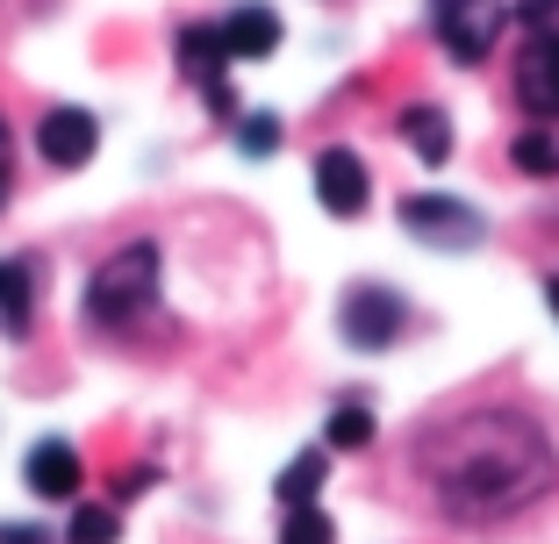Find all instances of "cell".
<instances>
[{"instance_id": "cell-1", "label": "cell", "mask_w": 559, "mask_h": 544, "mask_svg": "<svg viewBox=\"0 0 559 544\" xmlns=\"http://www.w3.org/2000/svg\"><path fill=\"white\" fill-rule=\"evenodd\" d=\"M416 480L452 523H502L559 487V451L524 409H460L416 437Z\"/></svg>"}, {"instance_id": "cell-2", "label": "cell", "mask_w": 559, "mask_h": 544, "mask_svg": "<svg viewBox=\"0 0 559 544\" xmlns=\"http://www.w3.org/2000/svg\"><path fill=\"white\" fill-rule=\"evenodd\" d=\"M151 309H158V244L136 237V244L108 251L94 265V280H86V323L94 330H130Z\"/></svg>"}, {"instance_id": "cell-3", "label": "cell", "mask_w": 559, "mask_h": 544, "mask_svg": "<svg viewBox=\"0 0 559 544\" xmlns=\"http://www.w3.org/2000/svg\"><path fill=\"white\" fill-rule=\"evenodd\" d=\"M395 222L416 237V244H430V251H474L480 237H488L480 208L474 201H452V194H409L395 208Z\"/></svg>"}, {"instance_id": "cell-4", "label": "cell", "mask_w": 559, "mask_h": 544, "mask_svg": "<svg viewBox=\"0 0 559 544\" xmlns=\"http://www.w3.org/2000/svg\"><path fill=\"white\" fill-rule=\"evenodd\" d=\"M337 330L352 337L359 351H388L402 330H409V301L380 280H352L345 301H337Z\"/></svg>"}, {"instance_id": "cell-5", "label": "cell", "mask_w": 559, "mask_h": 544, "mask_svg": "<svg viewBox=\"0 0 559 544\" xmlns=\"http://www.w3.org/2000/svg\"><path fill=\"white\" fill-rule=\"evenodd\" d=\"M430 22H438V44L460 65H480L502 36V22H510V8L502 0H430Z\"/></svg>"}, {"instance_id": "cell-6", "label": "cell", "mask_w": 559, "mask_h": 544, "mask_svg": "<svg viewBox=\"0 0 559 544\" xmlns=\"http://www.w3.org/2000/svg\"><path fill=\"white\" fill-rule=\"evenodd\" d=\"M316 201H323L337 222L366 215L373 180H366V158H359V150H345V144H323V150H316Z\"/></svg>"}, {"instance_id": "cell-7", "label": "cell", "mask_w": 559, "mask_h": 544, "mask_svg": "<svg viewBox=\"0 0 559 544\" xmlns=\"http://www.w3.org/2000/svg\"><path fill=\"white\" fill-rule=\"evenodd\" d=\"M94 144H100V122L86 116V108H72V100L44 108V122H36V150H44V166H58V172H80L86 158H94Z\"/></svg>"}, {"instance_id": "cell-8", "label": "cell", "mask_w": 559, "mask_h": 544, "mask_svg": "<svg viewBox=\"0 0 559 544\" xmlns=\"http://www.w3.org/2000/svg\"><path fill=\"white\" fill-rule=\"evenodd\" d=\"M516 100H524L538 122H559V29L531 36L524 50H516V72H510Z\"/></svg>"}, {"instance_id": "cell-9", "label": "cell", "mask_w": 559, "mask_h": 544, "mask_svg": "<svg viewBox=\"0 0 559 544\" xmlns=\"http://www.w3.org/2000/svg\"><path fill=\"white\" fill-rule=\"evenodd\" d=\"M22 480H29L36 501H72L80 480H86V466H80V451H72L66 437H44V445H29V459H22Z\"/></svg>"}, {"instance_id": "cell-10", "label": "cell", "mask_w": 559, "mask_h": 544, "mask_svg": "<svg viewBox=\"0 0 559 544\" xmlns=\"http://www.w3.org/2000/svg\"><path fill=\"white\" fill-rule=\"evenodd\" d=\"M223 44H230V58H273L280 50V15L259 8V0H245V8L223 15Z\"/></svg>"}, {"instance_id": "cell-11", "label": "cell", "mask_w": 559, "mask_h": 544, "mask_svg": "<svg viewBox=\"0 0 559 544\" xmlns=\"http://www.w3.org/2000/svg\"><path fill=\"white\" fill-rule=\"evenodd\" d=\"M180 65H187V80H201V94L223 86V65H230L223 22H194V29H180Z\"/></svg>"}, {"instance_id": "cell-12", "label": "cell", "mask_w": 559, "mask_h": 544, "mask_svg": "<svg viewBox=\"0 0 559 544\" xmlns=\"http://www.w3.org/2000/svg\"><path fill=\"white\" fill-rule=\"evenodd\" d=\"M402 136L416 144V158H424V166H444V158H452V116H444V108H430V100L402 108Z\"/></svg>"}, {"instance_id": "cell-13", "label": "cell", "mask_w": 559, "mask_h": 544, "mask_svg": "<svg viewBox=\"0 0 559 544\" xmlns=\"http://www.w3.org/2000/svg\"><path fill=\"white\" fill-rule=\"evenodd\" d=\"M373 445V409L366 401H337L323 423V451H366Z\"/></svg>"}, {"instance_id": "cell-14", "label": "cell", "mask_w": 559, "mask_h": 544, "mask_svg": "<svg viewBox=\"0 0 559 544\" xmlns=\"http://www.w3.org/2000/svg\"><path fill=\"white\" fill-rule=\"evenodd\" d=\"M323 473H330V451L316 445V451H301L287 473H280V509H309L316 501V487H323Z\"/></svg>"}, {"instance_id": "cell-15", "label": "cell", "mask_w": 559, "mask_h": 544, "mask_svg": "<svg viewBox=\"0 0 559 544\" xmlns=\"http://www.w3.org/2000/svg\"><path fill=\"white\" fill-rule=\"evenodd\" d=\"M29 330V265H0V337Z\"/></svg>"}, {"instance_id": "cell-16", "label": "cell", "mask_w": 559, "mask_h": 544, "mask_svg": "<svg viewBox=\"0 0 559 544\" xmlns=\"http://www.w3.org/2000/svg\"><path fill=\"white\" fill-rule=\"evenodd\" d=\"M510 166H516V172H531V180H559V136L524 130V136L510 144Z\"/></svg>"}, {"instance_id": "cell-17", "label": "cell", "mask_w": 559, "mask_h": 544, "mask_svg": "<svg viewBox=\"0 0 559 544\" xmlns=\"http://www.w3.org/2000/svg\"><path fill=\"white\" fill-rule=\"evenodd\" d=\"M116 537H122V516L108 509V501H80V509H72L66 544H116Z\"/></svg>"}, {"instance_id": "cell-18", "label": "cell", "mask_w": 559, "mask_h": 544, "mask_svg": "<svg viewBox=\"0 0 559 544\" xmlns=\"http://www.w3.org/2000/svg\"><path fill=\"white\" fill-rule=\"evenodd\" d=\"M280 544H337V523L323 509H280Z\"/></svg>"}, {"instance_id": "cell-19", "label": "cell", "mask_w": 559, "mask_h": 544, "mask_svg": "<svg viewBox=\"0 0 559 544\" xmlns=\"http://www.w3.org/2000/svg\"><path fill=\"white\" fill-rule=\"evenodd\" d=\"M237 150L245 158H265V150H280V116H237Z\"/></svg>"}, {"instance_id": "cell-20", "label": "cell", "mask_w": 559, "mask_h": 544, "mask_svg": "<svg viewBox=\"0 0 559 544\" xmlns=\"http://www.w3.org/2000/svg\"><path fill=\"white\" fill-rule=\"evenodd\" d=\"M510 22H516V29H531V36H545V29L559 22V0H516Z\"/></svg>"}, {"instance_id": "cell-21", "label": "cell", "mask_w": 559, "mask_h": 544, "mask_svg": "<svg viewBox=\"0 0 559 544\" xmlns=\"http://www.w3.org/2000/svg\"><path fill=\"white\" fill-rule=\"evenodd\" d=\"M0 544H50V530H36V523H0Z\"/></svg>"}, {"instance_id": "cell-22", "label": "cell", "mask_w": 559, "mask_h": 544, "mask_svg": "<svg viewBox=\"0 0 559 544\" xmlns=\"http://www.w3.org/2000/svg\"><path fill=\"white\" fill-rule=\"evenodd\" d=\"M545 301H552V315H559V273H545Z\"/></svg>"}, {"instance_id": "cell-23", "label": "cell", "mask_w": 559, "mask_h": 544, "mask_svg": "<svg viewBox=\"0 0 559 544\" xmlns=\"http://www.w3.org/2000/svg\"><path fill=\"white\" fill-rule=\"evenodd\" d=\"M0 201H8V158H0Z\"/></svg>"}, {"instance_id": "cell-24", "label": "cell", "mask_w": 559, "mask_h": 544, "mask_svg": "<svg viewBox=\"0 0 559 544\" xmlns=\"http://www.w3.org/2000/svg\"><path fill=\"white\" fill-rule=\"evenodd\" d=\"M0 158H8V116H0Z\"/></svg>"}]
</instances>
